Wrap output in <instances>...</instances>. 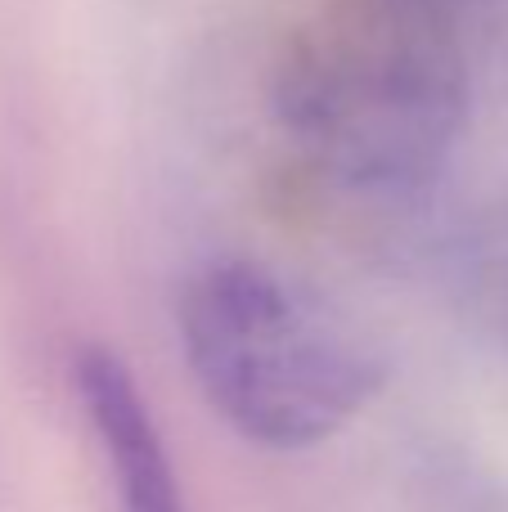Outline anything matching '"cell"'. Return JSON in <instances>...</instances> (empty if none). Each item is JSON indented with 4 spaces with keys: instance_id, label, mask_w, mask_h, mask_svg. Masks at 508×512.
Masks as SVG:
<instances>
[{
    "instance_id": "cell-1",
    "label": "cell",
    "mask_w": 508,
    "mask_h": 512,
    "mask_svg": "<svg viewBox=\"0 0 508 512\" xmlns=\"http://www.w3.org/2000/svg\"><path fill=\"white\" fill-rule=\"evenodd\" d=\"M270 108L338 185L414 189L464 131V50L437 0H320L284 36Z\"/></svg>"
},
{
    "instance_id": "cell-2",
    "label": "cell",
    "mask_w": 508,
    "mask_h": 512,
    "mask_svg": "<svg viewBox=\"0 0 508 512\" xmlns=\"http://www.w3.org/2000/svg\"><path fill=\"white\" fill-rule=\"evenodd\" d=\"M180 337L207 405L270 450L333 436L378 382L356 337L311 292L257 261L198 270L180 301Z\"/></svg>"
},
{
    "instance_id": "cell-3",
    "label": "cell",
    "mask_w": 508,
    "mask_h": 512,
    "mask_svg": "<svg viewBox=\"0 0 508 512\" xmlns=\"http://www.w3.org/2000/svg\"><path fill=\"white\" fill-rule=\"evenodd\" d=\"M77 387L86 400V414L95 423V436L104 445L117 477L122 512H185L176 472L162 450L158 423L149 405L140 400L126 364L113 351L90 346L77 360Z\"/></svg>"
}]
</instances>
